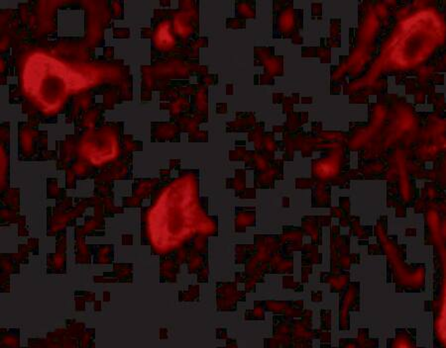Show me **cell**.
Masks as SVG:
<instances>
[{
	"mask_svg": "<svg viewBox=\"0 0 446 348\" xmlns=\"http://www.w3.org/2000/svg\"><path fill=\"white\" fill-rule=\"evenodd\" d=\"M227 348H237L236 347V342L233 340H228L227 341Z\"/></svg>",
	"mask_w": 446,
	"mask_h": 348,
	"instance_id": "obj_2",
	"label": "cell"
},
{
	"mask_svg": "<svg viewBox=\"0 0 446 348\" xmlns=\"http://www.w3.org/2000/svg\"><path fill=\"white\" fill-rule=\"evenodd\" d=\"M103 300L108 302L110 300V293L109 292H104L103 293Z\"/></svg>",
	"mask_w": 446,
	"mask_h": 348,
	"instance_id": "obj_3",
	"label": "cell"
},
{
	"mask_svg": "<svg viewBox=\"0 0 446 348\" xmlns=\"http://www.w3.org/2000/svg\"><path fill=\"white\" fill-rule=\"evenodd\" d=\"M97 253L95 255L94 263L108 264L113 260L114 247L113 246H95Z\"/></svg>",
	"mask_w": 446,
	"mask_h": 348,
	"instance_id": "obj_1",
	"label": "cell"
}]
</instances>
